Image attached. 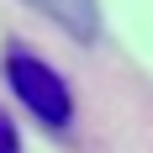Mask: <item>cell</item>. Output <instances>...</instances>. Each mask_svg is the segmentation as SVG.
Returning <instances> with one entry per match:
<instances>
[{
	"mask_svg": "<svg viewBox=\"0 0 153 153\" xmlns=\"http://www.w3.org/2000/svg\"><path fill=\"white\" fill-rule=\"evenodd\" d=\"M32 11H42L53 27H63L69 37H79V42H95L100 37V5L95 0H27Z\"/></svg>",
	"mask_w": 153,
	"mask_h": 153,
	"instance_id": "obj_2",
	"label": "cell"
},
{
	"mask_svg": "<svg viewBox=\"0 0 153 153\" xmlns=\"http://www.w3.org/2000/svg\"><path fill=\"white\" fill-rule=\"evenodd\" d=\"M0 153H21V132H16V122L0 111Z\"/></svg>",
	"mask_w": 153,
	"mask_h": 153,
	"instance_id": "obj_3",
	"label": "cell"
},
{
	"mask_svg": "<svg viewBox=\"0 0 153 153\" xmlns=\"http://www.w3.org/2000/svg\"><path fill=\"white\" fill-rule=\"evenodd\" d=\"M5 79H11L16 100H21L42 127H69L74 95H69L63 74H58L48 58H37L32 48H5Z\"/></svg>",
	"mask_w": 153,
	"mask_h": 153,
	"instance_id": "obj_1",
	"label": "cell"
}]
</instances>
